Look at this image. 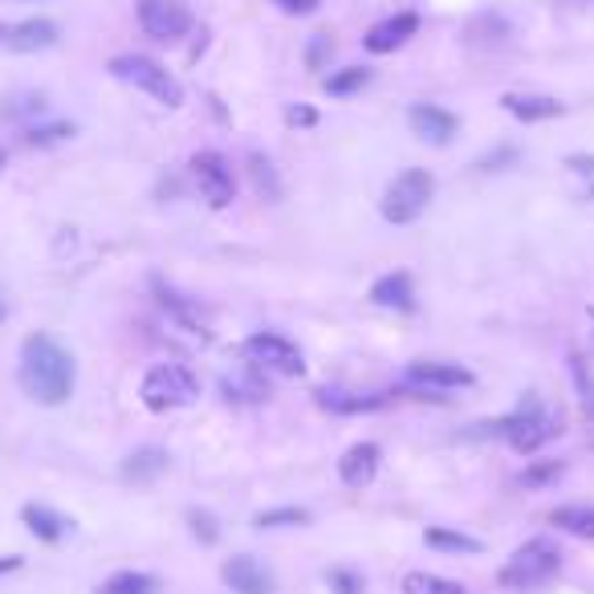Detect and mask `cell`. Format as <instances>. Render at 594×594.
Instances as JSON below:
<instances>
[{"label": "cell", "instance_id": "cell-38", "mask_svg": "<svg viewBox=\"0 0 594 594\" xmlns=\"http://www.w3.org/2000/svg\"><path fill=\"white\" fill-rule=\"evenodd\" d=\"M514 160H517V151H514V147H501L497 155H485V160L476 163V167H485V172H493L497 163H514Z\"/></svg>", "mask_w": 594, "mask_h": 594}, {"label": "cell", "instance_id": "cell-30", "mask_svg": "<svg viewBox=\"0 0 594 594\" xmlns=\"http://www.w3.org/2000/svg\"><path fill=\"white\" fill-rule=\"evenodd\" d=\"M570 375H574V387H579V399H582V411L594 416V378L582 363V354H570Z\"/></svg>", "mask_w": 594, "mask_h": 594}, {"label": "cell", "instance_id": "cell-40", "mask_svg": "<svg viewBox=\"0 0 594 594\" xmlns=\"http://www.w3.org/2000/svg\"><path fill=\"white\" fill-rule=\"evenodd\" d=\"M0 322H4V297H0Z\"/></svg>", "mask_w": 594, "mask_h": 594}, {"label": "cell", "instance_id": "cell-17", "mask_svg": "<svg viewBox=\"0 0 594 594\" xmlns=\"http://www.w3.org/2000/svg\"><path fill=\"white\" fill-rule=\"evenodd\" d=\"M416 29H419L416 13H395L392 21H383V25H375L366 33V50H371V54H392L407 37H416Z\"/></svg>", "mask_w": 594, "mask_h": 594}, {"label": "cell", "instance_id": "cell-7", "mask_svg": "<svg viewBox=\"0 0 594 594\" xmlns=\"http://www.w3.org/2000/svg\"><path fill=\"white\" fill-rule=\"evenodd\" d=\"M241 351H244V359H249L253 366H261L265 375L297 378L301 371H306V363H301V351H297L294 342H289V338H282V334H253Z\"/></svg>", "mask_w": 594, "mask_h": 594}, {"label": "cell", "instance_id": "cell-6", "mask_svg": "<svg viewBox=\"0 0 594 594\" xmlns=\"http://www.w3.org/2000/svg\"><path fill=\"white\" fill-rule=\"evenodd\" d=\"M196 395H200V383H196V375H191L188 366L179 363H163L155 371H147V378H143V404L155 416L191 404Z\"/></svg>", "mask_w": 594, "mask_h": 594}, {"label": "cell", "instance_id": "cell-22", "mask_svg": "<svg viewBox=\"0 0 594 594\" xmlns=\"http://www.w3.org/2000/svg\"><path fill=\"white\" fill-rule=\"evenodd\" d=\"M550 526H558L562 534L594 541V505H562L550 514Z\"/></svg>", "mask_w": 594, "mask_h": 594}, {"label": "cell", "instance_id": "cell-8", "mask_svg": "<svg viewBox=\"0 0 594 594\" xmlns=\"http://www.w3.org/2000/svg\"><path fill=\"white\" fill-rule=\"evenodd\" d=\"M191 179H196L200 196L212 204V208H229L232 196H237L232 167L220 151H196V155H191Z\"/></svg>", "mask_w": 594, "mask_h": 594}, {"label": "cell", "instance_id": "cell-43", "mask_svg": "<svg viewBox=\"0 0 594 594\" xmlns=\"http://www.w3.org/2000/svg\"><path fill=\"white\" fill-rule=\"evenodd\" d=\"M586 314H591V326H594V310H586Z\"/></svg>", "mask_w": 594, "mask_h": 594}, {"label": "cell", "instance_id": "cell-42", "mask_svg": "<svg viewBox=\"0 0 594 594\" xmlns=\"http://www.w3.org/2000/svg\"><path fill=\"white\" fill-rule=\"evenodd\" d=\"M0 167H4V151H0Z\"/></svg>", "mask_w": 594, "mask_h": 594}, {"label": "cell", "instance_id": "cell-24", "mask_svg": "<svg viewBox=\"0 0 594 594\" xmlns=\"http://www.w3.org/2000/svg\"><path fill=\"white\" fill-rule=\"evenodd\" d=\"M249 176H253V188H257L261 200H282V179H277V172H273V163L265 155H249Z\"/></svg>", "mask_w": 594, "mask_h": 594}, {"label": "cell", "instance_id": "cell-5", "mask_svg": "<svg viewBox=\"0 0 594 594\" xmlns=\"http://www.w3.org/2000/svg\"><path fill=\"white\" fill-rule=\"evenodd\" d=\"M493 432L497 436H505L509 444L521 452V457H529V452H538L550 436H558L562 428H558L554 419L546 416L541 411V404H538V395H529V399H521V407H517L514 416H505V419H497V424H488Z\"/></svg>", "mask_w": 594, "mask_h": 594}, {"label": "cell", "instance_id": "cell-14", "mask_svg": "<svg viewBox=\"0 0 594 594\" xmlns=\"http://www.w3.org/2000/svg\"><path fill=\"white\" fill-rule=\"evenodd\" d=\"M378 444H371V440H363V444L346 448V457L338 460V476H342V485L346 488H366L371 481H375L378 473Z\"/></svg>", "mask_w": 594, "mask_h": 594}, {"label": "cell", "instance_id": "cell-34", "mask_svg": "<svg viewBox=\"0 0 594 594\" xmlns=\"http://www.w3.org/2000/svg\"><path fill=\"white\" fill-rule=\"evenodd\" d=\"M326 582H330V591H334V594H363V579H359L354 570H346V566L326 570Z\"/></svg>", "mask_w": 594, "mask_h": 594}, {"label": "cell", "instance_id": "cell-18", "mask_svg": "<svg viewBox=\"0 0 594 594\" xmlns=\"http://www.w3.org/2000/svg\"><path fill=\"white\" fill-rule=\"evenodd\" d=\"M371 301L375 306H387V310H416V285H411V273H387L371 285Z\"/></svg>", "mask_w": 594, "mask_h": 594}, {"label": "cell", "instance_id": "cell-3", "mask_svg": "<svg viewBox=\"0 0 594 594\" xmlns=\"http://www.w3.org/2000/svg\"><path fill=\"white\" fill-rule=\"evenodd\" d=\"M110 74L122 81H131L135 90L151 95L155 102H163V107H179V102H184V86H179L155 57H143V54L114 57V62H110Z\"/></svg>", "mask_w": 594, "mask_h": 594}, {"label": "cell", "instance_id": "cell-12", "mask_svg": "<svg viewBox=\"0 0 594 594\" xmlns=\"http://www.w3.org/2000/svg\"><path fill=\"white\" fill-rule=\"evenodd\" d=\"M407 122H411V131H416L424 143H432V147H444V143H452V135H457V114H448V110L432 107V102H416V107L407 110Z\"/></svg>", "mask_w": 594, "mask_h": 594}, {"label": "cell", "instance_id": "cell-31", "mask_svg": "<svg viewBox=\"0 0 594 594\" xmlns=\"http://www.w3.org/2000/svg\"><path fill=\"white\" fill-rule=\"evenodd\" d=\"M558 476H562V464H558V460H538V464H529L526 473L517 476V485L541 488V485H550V481H558Z\"/></svg>", "mask_w": 594, "mask_h": 594}, {"label": "cell", "instance_id": "cell-19", "mask_svg": "<svg viewBox=\"0 0 594 594\" xmlns=\"http://www.w3.org/2000/svg\"><path fill=\"white\" fill-rule=\"evenodd\" d=\"M501 107L521 122H546V119H558V114H562V102L550 95H505L501 98Z\"/></svg>", "mask_w": 594, "mask_h": 594}, {"label": "cell", "instance_id": "cell-10", "mask_svg": "<svg viewBox=\"0 0 594 594\" xmlns=\"http://www.w3.org/2000/svg\"><path fill=\"white\" fill-rule=\"evenodd\" d=\"M407 383L416 392H432V387H473V371L444 359H419L407 366Z\"/></svg>", "mask_w": 594, "mask_h": 594}, {"label": "cell", "instance_id": "cell-32", "mask_svg": "<svg viewBox=\"0 0 594 594\" xmlns=\"http://www.w3.org/2000/svg\"><path fill=\"white\" fill-rule=\"evenodd\" d=\"M566 167L582 179L579 188H574V196L579 200H594V155H570Z\"/></svg>", "mask_w": 594, "mask_h": 594}, {"label": "cell", "instance_id": "cell-21", "mask_svg": "<svg viewBox=\"0 0 594 594\" xmlns=\"http://www.w3.org/2000/svg\"><path fill=\"white\" fill-rule=\"evenodd\" d=\"M387 404L383 395H351V392H318V407L326 411H334V416H359V411H378V407Z\"/></svg>", "mask_w": 594, "mask_h": 594}, {"label": "cell", "instance_id": "cell-25", "mask_svg": "<svg viewBox=\"0 0 594 594\" xmlns=\"http://www.w3.org/2000/svg\"><path fill=\"white\" fill-rule=\"evenodd\" d=\"M160 591V582L151 579V574H139V570H122L107 586H98V594H155Z\"/></svg>", "mask_w": 594, "mask_h": 594}, {"label": "cell", "instance_id": "cell-16", "mask_svg": "<svg viewBox=\"0 0 594 594\" xmlns=\"http://www.w3.org/2000/svg\"><path fill=\"white\" fill-rule=\"evenodd\" d=\"M57 41V25L54 21H45V16H33V21H21L4 33V45L13 50V54H37V50H50Z\"/></svg>", "mask_w": 594, "mask_h": 594}, {"label": "cell", "instance_id": "cell-28", "mask_svg": "<svg viewBox=\"0 0 594 594\" xmlns=\"http://www.w3.org/2000/svg\"><path fill=\"white\" fill-rule=\"evenodd\" d=\"M69 135H74V122H45V127H29L25 143L29 147H54Z\"/></svg>", "mask_w": 594, "mask_h": 594}, {"label": "cell", "instance_id": "cell-9", "mask_svg": "<svg viewBox=\"0 0 594 594\" xmlns=\"http://www.w3.org/2000/svg\"><path fill=\"white\" fill-rule=\"evenodd\" d=\"M139 25L155 41H179L191 29V13L184 0H143L139 4Z\"/></svg>", "mask_w": 594, "mask_h": 594}, {"label": "cell", "instance_id": "cell-11", "mask_svg": "<svg viewBox=\"0 0 594 594\" xmlns=\"http://www.w3.org/2000/svg\"><path fill=\"white\" fill-rule=\"evenodd\" d=\"M220 579H224V586L237 594H273L277 591V582H273V574L265 566H261L257 558L249 554H237L229 558L224 566H220Z\"/></svg>", "mask_w": 594, "mask_h": 594}, {"label": "cell", "instance_id": "cell-35", "mask_svg": "<svg viewBox=\"0 0 594 594\" xmlns=\"http://www.w3.org/2000/svg\"><path fill=\"white\" fill-rule=\"evenodd\" d=\"M334 54V41H330V33H314L310 41V54H306V62H310V69H322L326 57Z\"/></svg>", "mask_w": 594, "mask_h": 594}, {"label": "cell", "instance_id": "cell-27", "mask_svg": "<svg viewBox=\"0 0 594 594\" xmlns=\"http://www.w3.org/2000/svg\"><path fill=\"white\" fill-rule=\"evenodd\" d=\"M424 541L436 550H452V554H481V541L469 538V534H452V529H428Z\"/></svg>", "mask_w": 594, "mask_h": 594}, {"label": "cell", "instance_id": "cell-37", "mask_svg": "<svg viewBox=\"0 0 594 594\" xmlns=\"http://www.w3.org/2000/svg\"><path fill=\"white\" fill-rule=\"evenodd\" d=\"M277 9H285V13H297V16H306V13H314L322 0H273Z\"/></svg>", "mask_w": 594, "mask_h": 594}, {"label": "cell", "instance_id": "cell-36", "mask_svg": "<svg viewBox=\"0 0 594 594\" xmlns=\"http://www.w3.org/2000/svg\"><path fill=\"white\" fill-rule=\"evenodd\" d=\"M285 122H289V127H314V122H318V110L314 107H289L285 110Z\"/></svg>", "mask_w": 594, "mask_h": 594}, {"label": "cell", "instance_id": "cell-4", "mask_svg": "<svg viewBox=\"0 0 594 594\" xmlns=\"http://www.w3.org/2000/svg\"><path fill=\"white\" fill-rule=\"evenodd\" d=\"M432 196H436V179L428 172L411 167V172H404V176H395L387 184V191H383V217L392 220V224H411V220H419L428 212Z\"/></svg>", "mask_w": 594, "mask_h": 594}, {"label": "cell", "instance_id": "cell-13", "mask_svg": "<svg viewBox=\"0 0 594 594\" xmlns=\"http://www.w3.org/2000/svg\"><path fill=\"white\" fill-rule=\"evenodd\" d=\"M220 392H224L229 404H265V399H270V383H265V371H261V366L244 363L220 378Z\"/></svg>", "mask_w": 594, "mask_h": 594}, {"label": "cell", "instance_id": "cell-1", "mask_svg": "<svg viewBox=\"0 0 594 594\" xmlns=\"http://www.w3.org/2000/svg\"><path fill=\"white\" fill-rule=\"evenodd\" d=\"M74 359L62 342H54L50 334H29L21 346V387L25 395H33L37 404L57 407L74 395Z\"/></svg>", "mask_w": 594, "mask_h": 594}, {"label": "cell", "instance_id": "cell-29", "mask_svg": "<svg viewBox=\"0 0 594 594\" xmlns=\"http://www.w3.org/2000/svg\"><path fill=\"white\" fill-rule=\"evenodd\" d=\"M306 521H310V509H297V505H285V509H265V514H257V529L306 526Z\"/></svg>", "mask_w": 594, "mask_h": 594}, {"label": "cell", "instance_id": "cell-23", "mask_svg": "<svg viewBox=\"0 0 594 594\" xmlns=\"http://www.w3.org/2000/svg\"><path fill=\"white\" fill-rule=\"evenodd\" d=\"M404 594H469V591L452 579H440V574H428V570H411V574H404Z\"/></svg>", "mask_w": 594, "mask_h": 594}, {"label": "cell", "instance_id": "cell-33", "mask_svg": "<svg viewBox=\"0 0 594 594\" xmlns=\"http://www.w3.org/2000/svg\"><path fill=\"white\" fill-rule=\"evenodd\" d=\"M188 526H191V534H196V541H200V546H217V541H220L217 517L208 514V509H188Z\"/></svg>", "mask_w": 594, "mask_h": 594}, {"label": "cell", "instance_id": "cell-20", "mask_svg": "<svg viewBox=\"0 0 594 594\" xmlns=\"http://www.w3.org/2000/svg\"><path fill=\"white\" fill-rule=\"evenodd\" d=\"M21 521H25L29 534L41 541H62L69 534V517L54 514L50 505H25V509H21Z\"/></svg>", "mask_w": 594, "mask_h": 594}, {"label": "cell", "instance_id": "cell-26", "mask_svg": "<svg viewBox=\"0 0 594 594\" xmlns=\"http://www.w3.org/2000/svg\"><path fill=\"white\" fill-rule=\"evenodd\" d=\"M366 81H371V69L346 66V69H338V74H330V78H326V95L346 98V95H354V90H363Z\"/></svg>", "mask_w": 594, "mask_h": 594}, {"label": "cell", "instance_id": "cell-15", "mask_svg": "<svg viewBox=\"0 0 594 594\" xmlns=\"http://www.w3.org/2000/svg\"><path fill=\"white\" fill-rule=\"evenodd\" d=\"M163 473H167V452H163V448H135L119 469L122 485H135V488L155 485Z\"/></svg>", "mask_w": 594, "mask_h": 594}, {"label": "cell", "instance_id": "cell-39", "mask_svg": "<svg viewBox=\"0 0 594 594\" xmlns=\"http://www.w3.org/2000/svg\"><path fill=\"white\" fill-rule=\"evenodd\" d=\"M13 570H21V558H16V554L0 558V574H13Z\"/></svg>", "mask_w": 594, "mask_h": 594}, {"label": "cell", "instance_id": "cell-41", "mask_svg": "<svg viewBox=\"0 0 594 594\" xmlns=\"http://www.w3.org/2000/svg\"><path fill=\"white\" fill-rule=\"evenodd\" d=\"M4 33H9V29H4V25H0V41H4Z\"/></svg>", "mask_w": 594, "mask_h": 594}, {"label": "cell", "instance_id": "cell-2", "mask_svg": "<svg viewBox=\"0 0 594 594\" xmlns=\"http://www.w3.org/2000/svg\"><path fill=\"white\" fill-rule=\"evenodd\" d=\"M562 570V550L554 538H529L526 546H517L509 562L501 566L497 582L505 591H538Z\"/></svg>", "mask_w": 594, "mask_h": 594}]
</instances>
